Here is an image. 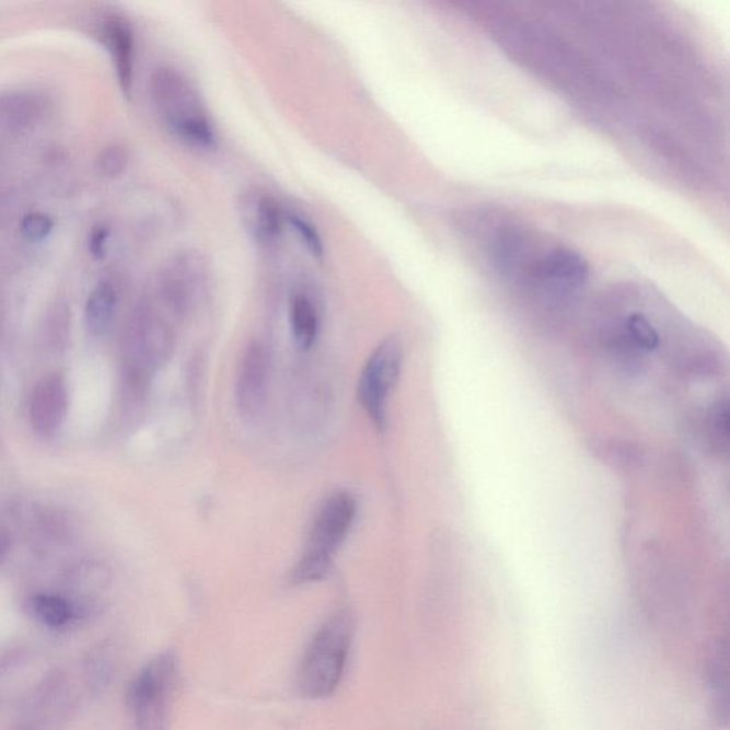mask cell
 Instances as JSON below:
<instances>
[{
	"label": "cell",
	"mask_w": 730,
	"mask_h": 730,
	"mask_svg": "<svg viewBox=\"0 0 730 730\" xmlns=\"http://www.w3.org/2000/svg\"><path fill=\"white\" fill-rule=\"evenodd\" d=\"M625 334L640 350L653 351L661 344L658 329L644 314L633 313L626 318Z\"/></svg>",
	"instance_id": "e0dca14e"
},
{
	"label": "cell",
	"mask_w": 730,
	"mask_h": 730,
	"mask_svg": "<svg viewBox=\"0 0 730 730\" xmlns=\"http://www.w3.org/2000/svg\"><path fill=\"white\" fill-rule=\"evenodd\" d=\"M355 637L350 612L338 611L320 626L301 658L297 687L308 699H326L337 691Z\"/></svg>",
	"instance_id": "7a4b0ae2"
},
{
	"label": "cell",
	"mask_w": 730,
	"mask_h": 730,
	"mask_svg": "<svg viewBox=\"0 0 730 730\" xmlns=\"http://www.w3.org/2000/svg\"><path fill=\"white\" fill-rule=\"evenodd\" d=\"M240 219L254 242L270 247L277 243L286 223V211L276 197L263 188H248L239 201Z\"/></svg>",
	"instance_id": "ba28073f"
},
{
	"label": "cell",
	"mask_w": 730,
	"mask_h": 730,
	"mask_svg": "<svg viewBox=\"0 0 730 730\" xmlns=\"http://www.w3.org/2000/svg\"><path fill=\"white\" fill-rule=\"evenodd\" d=\"M357 503L348 493L324 499L311 525L309 544L293 572L297 586L318 582L328 576L334 555L340 549L355 522Z\"/></svg>",
	"instance_id": "3957f363"
},
{
	"label": "cell",
	"mask_w": 730,
	"mask_h": 730,
	"mask_svg": "<svg viewBox=\"0 0 730 730\" xmlns=\"http://www.w3.org/2000/svg\"><path fill=\"white\" fill-rule=\"evenodd\" d=\"M712 427L716 432V441L723 440L728 441L729 436V409L728 403L718 405L714 413Z\"/></svg>",
	"instance_id": "44dd1931"
},
{
	"label": "cell",
	"mask_w": 730,
	"mask_h": 730,
	"mask_svg": "<svg viewBox=\"0 0 730 730\" xmlns=\"http://www.w3.org/2000/svg\"><path fill=\"white\" fill-rule=\"evenodd\" d=\"M286 221L293 228L296 234L299 235L300 242L309 250L311 256L323 258L324 242L317 225L308 216L296 210L286 211Z\"/></svg>",
	"instance_id": "2e32d148"
},
{
	"label": "cell",
	"mask_w": 730,
	"mask_h": 730,
	"mask_svg": "<svg viewBox=\"0 0 730 730\" xmlns=\"http://www.w3.org/2000/svg\"><path fill=\"white\" fill-rule=\"evenodd\" d=\"M117 303L116 290L111 285H101L93 290L86 304V324L91 333L101 336L109 328Z\"/></svg>",
	"instance_id": "9a60e30c"
},
{
	"label": "cell",
	"mask_w": 730,
	"mask_h": 730,
	"mask_svg": "<svg viewBox=\"0 0 730 730\" xmlns=\"http://www.w3.org/2000/svg\"><path fill=\"white\" fill-rule=\"evenodd\" d=\"M209 263L197 250L176 254L159 277L160 300L174 317H186L209 289Z\"/></svg>",
	"instance_id": "5b68a950"
},
{
	"label": "cell",
	"mask_w": 730,
	"mask_h": 730,
	"mask_svg": "<svg viewBox=\"0 0 730 730\" xmlns=\"http://www.w3.org/2000/svg\"><path fill=\"white\" fill-rule=\"evenodd\" d=\"M31 615L42 625L51 629L68 628L79 618V607L72 601L51 593H39L27 604Z\"/></svg>",
	"instance_id": "4fadbf2b"
},
{
	"label": "cell",
	"mask_w": 730,
	"mask_h": 730,
	"mask_svg": "<svg viewBox=\"0 0 730 730\" xmlns=\"http://www.w3.org/2000/svg\"><path fill=\"white\" fill-rule=\"evenodd\" d=\"M150 93L169 134L197 150L218 146V131L192 80L174 68H160L150 79Z\"/></svg>",
	"instance_id": "6da1fadb"
},
{
	"label": "cell",
	"mask_w": 730,
	"mask_h": 730,
	"mask_svg": "<svg viewBox=\"0 0 730 730\" xmlns=\"http://www.w3.org/2000/svg\"><path fill=\"white\" fill-rule=\"evenodd\" d=\"M127 162H129V155H127L126 150L120 146H112V148L103 150L101 158H99V171L102 172L103 176L116 177L126 171Z\"/></svg>",
	"instance_id": "ac0fdd59"
},
{
	"label": "cell",
	"mask_w": 730,
	"mask_h": 730,
	"mask_svg": "<svg viewBox=\"0 0 730 730\" xmlns=\"http://www.w3.org/2000/svg\"><path fill=\"white\" fill-rule=\"evenodd\" d=\"M22 234L31 242H40L54 230V220L44 213L27 215L22 221Z\"/></svg>",
	"instance_id": "ffe728a7"
},
{
	"label": "cell",
	"mask_w": 730,
	"mask_h": 730,
	"mask_svg": "<svg viewBox=\"0 0 730 730\" xmlns=\"http://www.w3.org/2000/svg\"><path fill=\"white\" fill-rule=\"evenodd\" d=\"M403 367V347L397 338H387L367 360L358 380V402L375 427L383 428L391 393Z\"/></svg>",
	"instance_id": "8992f818"
},
{
	"label": "cell",
	"mask_w": 730,
	"mask_h": 730,
	"mask_svg": "<svg viewBox=\"0 0 730 730\" xmlns=\"http://www.w3.org/2000/svg\"><path fill=\"white\" fill-rule=\"evenodd\" d=\"M32 103L21 96L0 99V119L12 121V124H23L32 116Z\"/></svg>",
	"instance_id": "d6986e66"
},
{
	"label": "cell",
	"mask_w": 730,
	"mask_h": 730,
	"mask_svg": "<svg viewBox=\"0 0 730 730\" xmlns=\"http://www.w3.org/2000/svg\"><path fill=\"white\" fill-rule=\"evenodd\" d=\"M270 375V355L265 343L253 341L240 362L235 398L244 417L253 418L265 407Z\"/></svg>",
	"instance_id": "9c48e42d"
},
{
	"label": "cell",
	"mask_w": 730,
	"mask_h": 730,
	"mask_svg": "<svg viewBox=\"0 0 730 730\" xmlns=\"http://www.w3.org/2000/svg\"><path fill=\"white\" fill-rule=\"evenodd\" d=\"M107 240H109V230L106 228L94 230L89 240V250L94 257H102L105 254Z\"/></svg>",
	"instance_id": "7402d4cb"
},
{
	"label": "cell",
	"mask_w": 730,
	"mask_h": 730,
	"mask_svg": "<svg viewBox=\"0 0 730 730\" xmlns=\"http://www.w3.org/2000/svg\"><path fill=\"white\" fill-rule=\"evenodd\" d=\"M68 408L66 389L58 376H47L35 390L32 398V421L44 434L55 432L62 424Z\"/></svg>",
	"instance_id": "30bf717a"
},
{
	"label": "cell",
	"mask_w": 730,
	"mask_h": 730,
	"mask_svg": "<svg viewBox=\"0 0 730 730\" xmlns=\"http://www.w3.org/2000/svg\"><path fill=\"white\" fill-rule=\"evenodd\" d=\"M177 682L178 659L173 651L146 663L127 694L134 730H169Z\"/></svg>",
	"instance_id": "277c9868"
},
{
	"label": "cell",
	"mask_w": 730,
	"mask_h": 730,
	"mask_svg": "<svg viewBox=\"0 0 730 730\" xmlns=\"http://www.w3.org/2000/svg\"><path fill=\"white\" fill-rule=\"evenodd\" d=\"M290 328L300 350L308 351L318 336L320 317L314 301L308 294L297 293L290 301Z\"/></svg>",
	"instance_id": "7c38bea8"
},
{
	"label": "cell",
	"mask_w": 730,
	"mask_h": 730,
	"mask_svg": "<svg viewBox=\"0 0 730 730\" xmlns=\"http://www.w3.org/2000/svg\"><path fill=\"white\" fill-rule=\"evenodd\" d=\"M525 250V237L520 229L503 228L494 237V262L503 273H515L524 266L522 262H524Z\"/></svg>",
	"instance_id": "5bb4252c"
},
{
	"label": "cell",
	"mask_w": 730,
	"mask_h": 730,
	"mask_svg": "<svg viewBox=\"0 0 730 730\" xmlns=\"http://www.w3.org/2000/svg\"><path fill=\"white\" fill-rule=\"evenodd\" d=\"M107 45H109L113 62L121 91L129 94L134 86L135 37L129 22L124 18H112L107 22Z\"/></svg>",
	"instance_id": "8fae6325"
},
{
	"label": "cell",
	"mask_w": 730,
	"mask_h": 730,
	"mask_svg": "<svg viewBox=\"0 0 730 730\" xmlns=\"http://www.w3.org/2000/svg\"><path fill=\"white\" fill-rule=\"evenodd\" d=\"M536 285L555 296L577 293L590 277V266L576 250L555 247L531 267Z\"/></svg>",
	"instance_id": "52a82bcc"
}]
</instances>
